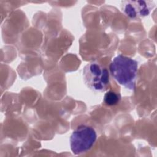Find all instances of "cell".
<instances>
[{"instance_id":"2","label":"cell","mask_w":157,"mask_h":157,"mask_svg":"<svg viewBox=\"0 0 157 157\" xmlns=\"http://www.w3.org/2000/svg\"><path fill=\"white\" fill-rule=\"evenodd\" d=\"M83 79L90 90L104 92L110 85V76L107 69L96 62L88 63L83 69Z\"/></svg>"},{"instance_id":"3","label":"cell","mask_w":157,"mask_h":157,"mask_svg":"<svg viewBox=\"0 0 157 157\" xmlns=\"http://www.w3.org/2000/svg\"><path fill=\"white\" fill-rule=\"evenodd\" d=\"M97 139L96 131L91 126L80 125L70 137V146L72 153L80 155L90 150Z\"/></svg>"},{"instance_id":"5","label":"cell","mask_w":157,"mask_h":157,"mask_svg":"<svg viewBox=\"0 0 157 157\" xmlns=\"http://www.w3.org/2000/svg\"><path fill=\"white\" fill-rule=\"evenodd\" d=\"M121 99V95L120 93L113 91H108L104 96V103L109 106L115 105L117 104Z\"/></svg>"},{"instance_id":"1","label":"cell","mask_w":157,"mask_h":157,"mask_svg":"<svg viewBox=\"0 0 157 157\" xmlns=\"http://www.w3.org/2000/svg\"><path fill=\"white\" fill-rule=\"evenodd\" d=\"M137 69L138 62L123 55L115 57L109 66L113 78L120 85L131 90L136 87Z\"/></svg>"},{"instance_id":"4","label":"cell","mask_w":157,"mask_h":157,"mask_svg":"<svg viewBox=\"0 0 157 157\" xmlns=\"http://www.w3.org/2000/svg\"><path fill=\"white\" fill-rule=\"evenodd\" d=\"M122 12L130 19H139L148 16L155 4L153 1H123L121 2Z\"/></svg>"}]
</instances>
